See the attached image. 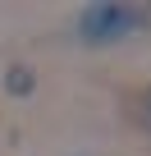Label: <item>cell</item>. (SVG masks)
Listing matches in <instances>:
<instances>
[{"label":"cell","instance_id":"6da1fadb","mask_svg":"<svg viewBox=\"0 0 151 156\" xmlns=\"http://www.w3.org/2000/svg\"><path fill=\"white\" fill-rule=\"evenodd\" d=\"M146 19H151V9L119 5V0L87 5V9L78 14V41H83V46H115V41H128L133 32H142Z\"/></svg>","mask_w":151,"mask_h":156},{"label":"cell","instance_id":"7a4b0ae2","mask_svg":"<svg viewBox=\"0 0 151 156\" xmlns=\"http://www.w3.org/2000/svg\"><path fill=\"white\" fill-rule=\"evenodd\" d=\"M5 92H9V97H32V92H37V73H32L28 64H9V69H5Z\"/></svg>","mask_w":151,"mask_h":156},{"label":"cell","instance_id":"3957f363","mask_svg":"<svg viewBox=\"0 0 151 156\" xmlns=\"http://www.w3.org/2000/svg\"><path fill=\"white\" fill-rule=\"evenodd\" d=\"M133 119L151 133V87H142V92H137V101H133Z\"/></svg>","mask_w":151,"mask_h":156}]
</instances>
